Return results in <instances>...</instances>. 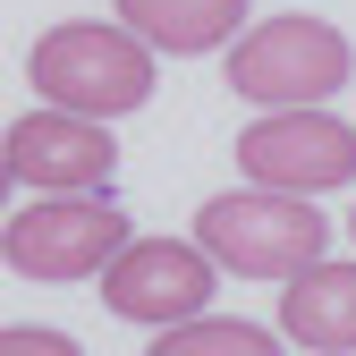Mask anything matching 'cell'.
Masks as SVG:
<instances>
[{
  "label": "cell",
  "mask_w": 356,
  "mask_h": 356,
  "mask_svg": "<svg viewBox=\"0 0 356 356\" xmlns=\"http://www.w3.org/2000/svg\"><path fill=\"white\" fill-rule=\"evenodd\" d=\"M220 289V263L195 246V238H127L102 272V305L119 323H145V331H170V323H195Z\"/></svg>",
  "instance_id": "obj_6"
},
{
  "label": "cell",
  "mask_w": 356,
  "mask_h": 356,
  "mask_svg": "<svg viewBox=\"0 0 356 356\" xmlns=\"http://www.w3.org/2000/svg\"><path fill=\"white\" fill-rule=\"evenodd\" d=\"M0 356H85V348L51 323H0Z\"/></svg>",
  "instance_id": "obj_11"
},
{
  "label": "cell",
  "mask_w": 356,
  "mask_h": 356,
  "mask_svg": "<svg viewBox=\"0 0 356 356\" xmlns=\"http://www.w3.org/2000/svg\"><path fill=\"white\" fill-rule=\"evenodd\" d=\"M0 153H9L17 187H34V195H102L111 170H119L111 127L85 119V111H60V102L26 111L9 136H0Z\"/></svg>",
  "instance_id": "obj_7"
},
{
  "label": "cell",
  "mask_w": 356,
  "mask_h": 356,
  "mask_svg": "<svg viewBox=\"0 0 356 356\" xmlns=\"http://www.w3.org/2000/svg\"><path fill=\"white\" fill-rule=\"evenodd\" d=\"M145 356H289L263 323H238V314H195V323H170Z\"/></svg>",
  "instance_id": "obj_10"
},
{
  "label": "cell",
  "mask_w": 356,
  "mask_h": 356,
  "mask_svg": "<svg viewBox=\"0 0 356 356\" xmlns=\"http://www.w3.org/2000/svg\"><path fill=\"white\" fill-rule=\"evenodd\" d=\"M238 170L246 187H280V195H323L356 178V127L331 119L323 102L305 111H263L238 136Z\"/></svg>",
  "instance_id": "obj_5"
},
{
  "label": "cell",
  "mask_w": 356,
  "mask_h": 356,
  "mask_svg": "<svg viewBox=\"0 0 356 356\" xmlns=\"http://www.w3.org/2000/svg\"><path fill=\"white\" fill-rule=\"evenodd\" d=\"M348 76H356V51H348V34L331 17H263L229 42V85L263 111L331 102Z\"/></svg>",
  "instance_id": "obj_3"
},
{
  "label": "cell",
  "mask_w": 356,
  "mask_h": 356,
  "mask_svg": "<svg viewBox=\"0 0 356 356\" xmlns=\"http://www.w3.org/2000/svg\"><path fill=\"white\" fill-rule=\"evenodd\" d=\"M136 238L127 212L102 204V195H42L26 212H9L0 229V254H9L17 280H42V289H68V280H102L111 254Z\"/></svg>",
  "instance_id": "obj_4"
},
{
  "label": "cell",
  "mask_w": 356,
  "mask_h": 356,
  "mask_svg": "<svg viewBox=\"0 0 356 356\" xmlns=\"http://www.w3.org/2000/svg\"><path fill=\"white\" fill-rule=\"evenodd\" d=\"M348 238H356V212H348Z\"/></svg>",
  "instance_id": "obj_13"
},
{
  "label": "cell",
  "mask_w": 356,
  "mask_h": 356,
  "mask_svg": "<svg viewBox=\"0 0 356 356\" xmlns=\"http://www.w3.org/2000/svg\"><path fill=\"white\" fill-rule=\"evenodd\" d=\"M127 34H145L170 60H204L246 34V0H111Z\"/></svg>",
  "instance_id": "obj_9"
},
{
  "label": "cell",
  "mask_w": 356,
  "mask_h": 356,
  "mask_svg": "<svg viewBox=\"0 0 356 356\" xmlns=\"http://www.w3.org/2000/svg\"><path fill=\"white\" fill-rule=\"evenodd\" d=\"M9 187H17V170H9V153H0V204H9Z\"/></svg>",
  "instance_id": "obj_12"
},
{
  "label": "cell",
  "mask_w": 356,
  "mask_h": 356,
  "mask_svg": "<svg viewBox=\"0 0 356 356\" xmlns=\"http://www.w3.org/2000/svg\"><path fill=\"white\" fill-rule=\"evenodd\" d=\"M26 85L60 111H85V119H127L153 102V42L127 34L119 17L94 26V17H68L51 34H34L26 51Z\"/></svg>",
  "instance_id": "obj_1"
},
{
  "label": "cell",
  "mask_w": 356,
  "mask_h": 356,
  "mask_svg": "<svg viewBox=\"0 0 356 356\" xmlns=\"http://www.w3.org/2000/svg\"><path fill=\"white\" fill-rule=\"evenodd\" d=\"M195 246L238 280H297L305 263H323L331 246V220L305 204V195H280V187H238V195H212L195 212Z\"/></svg>",
  "instance_id": "obj_2"
},
{
  "label": "cell",
  "mask_w": 356,
  "mask_h": 356,
  "mask_svg": "<svg viewBox=\"0 0 356 356\" xmlns=\"http://www.w3.org/2000/svg\"><path fill=\"white\" fill-rule=\"evenodd\" d=\"M280 331L314 356H356V263H305L280 280Z\"/></svg>",
  "instance_id": "obj_8"
}]
</instances>
